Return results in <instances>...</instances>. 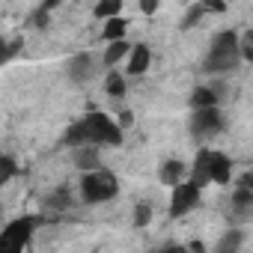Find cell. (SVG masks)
Wrapping results in <instances>:
<instances>
[{
  "mask_svg": "<svg viewBox=\"0 0 253 253\" xmlns=\"http://www.w3.org/2000/svg\"><path fill=\"white\" fill-rule=\"evenodd\" d=\"M250 209H253V188L235 185V191H232V211H235L238 217H247Z\"/></svg>",
  "mask_w": 253,
  "mask_h": 253,
  "instance_id": "obj_14",
  "label": "cell"
},
{
  "mask_svg": "<svg viewBox=\"0 0 253 253\" xmlns=\"http://www.w3.org/2000/svg\"><path fill=\"white\" fill-rule=\"evenodd\" d=\"M60 3H63V0H42V9H48V12H51V9H57Z\"/></svg>",
  "mask_w": 253,
  "mask_h": 253,
  "instance_id": "obj_29",
  "label": "cell"
},
{
  "mask_svg": "<svg viewBox=\"0 0 253 253\" xmlns=\"http://www.w3.org/2000/svg\"><path fill=\"white\" fill-rule=\"evenodd\" d=\"M6 63H9V48H6V39L0 36V69H3Z\"/></svg>",
  "mask_w": 253,
  "mask_h": 253,
  "instance_id": "obj_27",
  "label": "cell"
},
{
  "mask_svg": "<svg viewBox=\"0 0 253 253\" xmlns=\"http://www.w3.org/2000/svg\"><path fill=\"white\" fill-rule=\"evenodd\" d=\"M63 143L69 149L86 146V143L89 146H119L122 143V125L116 119H110L104 110H89L66 128Z\"/></svg>",
  "mask_w": 253,
  "mask_h": 253,
  "instance_id": "obj_1",
  "label": "cell"
},
{
  "mask_svg": "<svg viewBox=\"0 0 253 253\" xmlns=\"http://www.w3.org/2000/svg\"><path fill=\"white\" fill-rule=\"evenodd\" d=\"M137 3H140V12L143 15H155L158 6H161V0H137Z\"/></svg>",
  "mask_w": 253,
  "mask_h": 253,
  "instance_id": "obj_24",
  "label": "cell"
},
{
  "mask_svg": "<svg viewBox=\"0 0 253 253\" xmlns=\"http://www.w3.org/2000/svg\"><path fill=\"white\" fill-rule=\"evenodd\" d=\"M0 220H3V206H0Z\"/></svg>",
  "mask_w": 253,
  "mask_h": 253,
  "instance_id": "obj_30",
  "label": "cell"
},
{
  "mask_svg": "<svg viewBox=\"0 0 253 253\" xmlns=\"http://www.w3.org/2000/svg\"><path fill=\"white\" fill-rule=\"evenodd\" d=\"M128 51H131V42H125V39H113V42H107V48H104L101 60H104V66H107V69H113V66H119L125 57H128Z\"/></svg>",
  "mask_w": 253,
  "mask_h": 253,
  "instance_id": "obj_12",
  "label": "cell"
},
{
  "mask_svg": "<svg viewBox=\"0 0 253 253\" xmlns=\"http://www.w3.org/2000/svg\"><path fill=\"white\" fill-rule=\"evenodd\" d=\"M197 206H200V188H197L194 182L182 179V182L170 185V217H173V220L191 214Z\"/></svg>",
  "mask_w": 253,
  "mask_h": 253,
  "instance_id": "obj_5",
  "label": "cell"
},
{
  "mask_svg": "<svg viewBox=\"0 0 253 253\" xmlns=\"http://www.w3.org/2000/svg\"><path fill=\"white\" fill-rule=\"evenodd\" d=\"M217 101H220V95L211 86H197L191 92V110H197V107H214Z\"/></svg>",
  "mask_w": 253,
  "mask_h": 253,
  "instance_id": "obj_16",
  "label": "cell"
},
{
  "mask_svg": "<svg viewBox=\"0 0 253 253\" xmlns=\"http://www.w3.org/2000/svg\"><path fill=\"white\" fill-rule=\"evenodd\" d=\"M75 149V167L81 170V173H86V170H95V167H101V161H98V146H72Z\"/></svg>",
  "mask_w": 253,
  "mask_h": 253,
  "instance_id": "obj_11",
  "label": "cell"
},
{
  "mask_svg": "<svg viewBox=\"0 0 253 253\" xmlns=\"http://www.w3.org/2000/svg\"><path fill=\"white\" fill-rule=\"evenodd\" d=\"M18 176V161L12 155H0V188Z\"/></svg>",
  "mask_w": 253,
  "mask_h": 253,
  "instance_id": "obj_20",
  "label": "cell"
},
{
  "mask_svg": "<svg viewBox=\"0 0 253 253\" xmlns=\"http://www.w3.org/2000/svg\"><path fill=\"white\" fill-rule=\"evenodd\" d=\"M206 173H209V185H229V176H232V158L223 155V152H211V149H209Z\"/></svg>",
  "mask_w": 253,
  "mask_h": 253,
  "instance_id": "obj_8",
  "label": "cell"
},
{
  "mask_svg": "<svg viewBox=\"0 0 253 253\" xmlns=\"http://www.w3.org/2000/svg\"><path fill=\"white\" fill-rule=\"evenodd\" d=\"M6 48H9V60H12L24 51V39H12V42H6Z\"/></svg>",
  "mask_w": 253,
  "mask_h": 253,
  "instance_id": "obj_26",
  "label": "cell"
},
{
  "mask_svg": "<svg viewBox=\"0 0 253 253\" xmlns=\"http://www.w3.org/2000/svg\"><path fill=\"white\" fill-rule=\"evenodd\" d=\"M116 197H119V179H116V173L95 167V170H86V173L81 176V200H84L86 206L110 203V200H116Z\"/></svg>",
  "mask_w": 253,
  "mask_h": 253,
  "instance_id": "obj_3",
  "label": "cell"
},
{
  "mask_svg": "<svg viewBox=\"0 0 253 253\" xmlns=\"http://www.w3.org/2000/svg\"><path fill=\"white\" fill-rule=\"evenodd\" d=\"M209 9H223V6H220V3H209V0H206V3L191 6V9L185 12V18H182V30H191L194 24H200V21H203V15H206Z\"/></svg>",
  "mask_w": 253,
  "mask_h": 253,
  "instance_id": "obj_17",
  "label": "cell"
},
{
  "mask_svg": "<svg viewBox=\"0 0 253 253\" xmlns=\"http://www.w3.org/2000/svg\"><path fill=\"white\" fill-rule=\"evenodd\" d=\"M149 66H152V51L143 42L131 45L128 57H125V75H128V78H140V75L149 72Z\"/></svg>",
  "mask_w": 253,
  "mask_h": 253,
  "instance_id": "obj_9",
  "label": "cell"
},
{
  "mask_svg": "<svg viewBox=\"0 0 253 253\" xmlns=\"http://www.w3.org/2000/svg\"><path fill=\"white\" fill-rule=\"evenodd\" d=\"M48 206H51V209H57V211L69 209V206H72V197H69V191H66V188H57V191L48 197Z\"/></svg>",
  "mask_w": 253,
  "mask_h": 253,
  "instance_id": "obj_23",
  "label": "cell"
},
{
  "mask_svg": "<svg viewBox=\"0 0 253 253\" xmlns=\"http://www.w3.org/2000/svg\"><path fill=\"white\" fill-rule=\"evenodd\" d=\"M241 66V54H238V33L235 30H220L214 33L206 57H203V72L206 75H226L235 72Z\"/></svg>",
  "mask_w": 253,
  "mask_h": 253,
  "instance_id": "obj_2",
  "label": "cell"
},
{
  "mask_svg": "<svg viewBox=\"0 0 253 253\" xmlns=\"http://www.w3.org/2000/svg\"><path fill=\"white\" fill-rule=\"evenodd\" d=\"M131 220H134V226H140V229H143V226H149V220H152V203H149V200L137 203V206H134V217H131Z\"/></svg>",
  "mask_w": 253,
  "mask_h": 253,
  "instance_id": "obj_21",
  "label": "cell"
},
{
  "mask_svg": "<svg viewBox=\"0 0 253 253\" xmlns=\"http://www.w3.org/2000/svg\"><path fill=\"white\" fill-rule=\"evenodd\" d=\"M220 128H223V113L217 110V104L214 107H197L194 113H191V134L194 137H214V134H220Z\"/></svg>",
  "mask_w": 253,
  "mask_h": 253,
  "instance_id": "obj_6",
  "label": "cell"
},
{
  "mask_svg": "<svg viewBox=\"0 0 253 253\" xmlns=\"http://www.w3.org/2000/svg\"><path fill=\"white\" fill-rule=\"evenodd\" d=\"M92 72H95V63H92V54H86V51L72 54L66 60V78L72 84H86L92 78Z\"/></svg>",
  "mask_w": 253,
  "mask_h": 253,
  "instance_id": "obj_7",
  "label": "cell"
},
{
  "mask_svg": "<svg viewBox=\"0 0 253 253\" xmlns=\"http://www.w3.org/2000/svg\"><path fill=\"white\" fill-rule=\"evenodd\" d=\"M241 241H244V232H241V229H229V232L217 241V247H214V250H217V253H226V250H229V253H235V250L241 247Z\"/></svg>",
  "mask_w": 253,
  "mask_h": 253,
  "instance_id": "obj_19",
  "label": "cell"
},
{
  "mask_svg": "<svg viewBox=\"0 0 253 253\" xmlns=\"http://www.w3.org/2000/svg\"><path fill=\"white\" fill-rule=\"evenodd\" d=\"M125 75L122 72H116V66L107 72V78H104V92L110 95V98H125Z\"/></svg>",
  "mask_w": 253,
  "mask_h": 253,
  "instance_id": "obj_15",
  "label": "cell"
},
{
  "mask_svg": "<svg viewBox=\"0 0 253 253\" xmlns=\"http://www.w3.org/2000/svg\"><path fill=\"white\" fill-rule=\"evenodd\" d=\"M48 15H51L48 9H36L33 18H30V24H33V27H48Z\"/></svg>",
  "mask_w": 253,
  "mask_h": 253,
  "instance_id": "obj_25",
  "label": "cell"
},
{
  "mask_svg": "<svg viewBox=\"0 0 253 253\" xmlns=\"http://www.w3.org/2000/svg\"><path fill=\"white\" fill-rule=\"evenodd\" d=\"M238 54H241V63H250L253 60V33L250 30L238 33Z\"/></svg>",
  "mask_w": 253,
  "mask_h": 253,
  "instance_id": "obj_22",
  "label": "cell"
},
{
  "mask_svg": "<svg viewBox=\"0 0 253 253\" xmlns=\"http://www.w3.org/2000/svg\"><path fill=\"white\" fill-rule=\"evenodd\" d=\"M235 185H241V188H253V176H250V173H241V179H238Z\"/></svg>",
  "mask_w": 253,
  "mask_h": 253,
  "instance_id": "obj_28",
  "label": "cell"
},
{
  "mask_svg": "<svg viewBox=\"0 0 253 253\" xmlns=\"http://www.w3.org/2000/svg\"><path fill=\"white\" fill-rule=\"evenodd\" d=\"M101 39L104 42H113V39H125V33H128V21H125L122 15H110L101 21Z\"/></svg>",
  "mask_w": 253,
  "mask_h": 253,
  "instance_id": "obj_13",
  "label": "cell"
},
{
  "mask_svg": "<svg viewBox=\"0 0 253 253\" xmlns=\"http://www.w3.org/2000/svg\"><path fill=\"white\" fill-rule=\"evenodd\" d=\"M36 217H15L0 229V253H18L30 244L33 232H36Z\"/></svg>",
  "mask_w": 253,
  "mask_h": 253,
  "instance_id": "obj_4",
  "label": "cell"
},
{
  "mask_svg": "<svg viewBox=\"0 0 253 253\" xmlns=\"http://www.w3.org/2000/svg\"><path fill=\"white\" fill-rule=\"evenodd\" d=\"M185 176H188V167L182 164V158H167V161L158 167V182L167 185V188L176 185V182H182Z\"/></svg>",
  "mask_w": 253,
  "mask_h": 253,
  "instance_id": "obj_10",
  "label": "cell"
},
{
  "mask_svg": "<svg viewBox=\"0 0 253 253\" xmlns=\"http://www.w3.org/2000/svg\"><path fill=\"white\" fill-rule=\"evenodd\" d=\"M92 15L98 21H104L110 15H122V0H98V3L92 6Z\"/></svg>",
  "mask_w": 253,
  "mask_h": 253,
  "instance_id": "obj_18",
  "label": "cell"
}]
</instances>
